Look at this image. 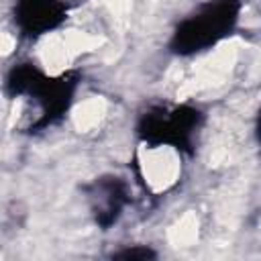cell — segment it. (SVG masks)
I'll return each instance as SVG.
<instances>
[{"mask_svg": "<svg viewBox=\"0 0 261 261\" xmlns=\"http://www.w3.org/2000/svg\"><path fill=\"white\" fill-rule=\"evenodd\" d=\"M139 163H141V173L153 192H163L171 188L177 181L181 169L179 155L171 147L141 149Z\"/></svg>", "mask_w": 261, "mask_h": 261, "instance_id": "1", "label": "cell"}, {"mask_svg": "<svg viewBox=\"0 0 261 261\" xmlns=\"http://www.w3.org/2000/svg\"><path fill=\"white\" fill-rule=\"evenodd\" d=\"M106 114V102L102 98H88L73 110V124L77 130H92Z\"/></svg>", "mask_w": 261, "mask_h": 261, "instance_id": "2", "label": "cell"}, {"mask_svg": "<svg viewBox=\"0 0 261 261\" xmlns=\"http://www.w3.org/2000/svg\"><path fill=\"white\" fill-rule=\"evenodd\" d=\"M108 6L118 18H124V14L128 12V0H108Z\"/></svg>", "mask_w": 261, "mask_h": 261, "instance_id": "4", "label": "cell"}, {"mask_svg": "<svg viewBox=\"0 0 261 261\" xmlns=\"http://www.w3.org/2000/svg\"><path fill=\"white\" fill-rule=\"evenodd\" d=\"M196 237H198V218L190 212L181 216L169 232V239L175 247H188L196 241Z\"/></svg>", "mask_w": 261, "mask_h": 261, "instance_id": "3", "label": "cell"}]
</instances>
